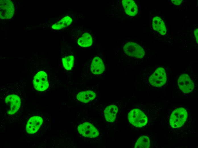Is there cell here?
I'll list each match as a JSON object with an SVG mask.
<instances>
[{"instance_id":"6","label":"cell","mask_w":198,"mask_h":148,"mask_svg":"<svg viewBox=\"0 0 198 148\" xmlns=\"http://www.w3.org/2000/svg\"><path fill=\"white\" fill-rule=\"evenodd\" d=\"M69 94L72 102L84 106L92 104L98 99V85H95L79 87L73 89Z\"/></svg>"},{"instance_id":"15","label":"cell","mask_w":198,"mask_h":148,"mask_svg":"<svg viewBox=\"0 0 198 148\" xmlns=\"http://www.w3.org/2000/svg\"><path fill=\"white\" fill-rule=\"evenodd\" d=\"M0 5V18L7 19L12 18L15 11L13 2L10 0H1Z\"/></svg>"},{"instance_id":"19","label":"cell","mask_w":198,"mask_h":148,"mask_svg":"<svg viewBox=\"0 0 198 148\" xmlns=\"http://www.w3.org/2000/svg\"><path fill=\"white\" fill-rule=\"evenodd\" d=\"M150 145V140L149 137L146 135L140 136L136 142L134 147L136 148H149Z\"/></svg>"},{"instance_id":"16","label":"cell","mask_w":198,"mask_h":148,"mask_svg":"<svg viewBox=\"0 0 198 148\" xmlns=\"http://www.w3.org/2000/svg\"><path fill=\"white\" fill-rule=\"evenodd\" d=\"M43 122L42 117L38 116L31 117L28 121L26 127V131L29 134L36 133L41 127Z\"/></svg>"},{"instance_id":"8","label":"cell","mask_w":198,"mask_h":148,"mask_svg":"<svg viewBox=\"0 0 198 148\" xmlns=\"http://www.w3.org/2000/svg\"><path fill=\"white\" fill-rule=\"evenodd\" d=\"M119 53L121 58L125 62H129L133 59H141L146 54L145 49L136 42L125 40L119 46Z\"/></svg>"},{"instance_id":"1","label":"cell","mask_w":198,"mask_h":148,"mask_svg":"<svg viewBox=\"0 0 198 148\" xmlns=\"http://www.w3.org/2000/svg\"><path fill=\"white\" fill-rule=\"evenodd\" d=\"M26 85L23 79L0 85V114L3 124L17 122L21 119L26 104Z\"/></svg>"},{"instance_id":"18","label":"cell","mask_w":198,"mask_h":148,"mask_svg":"<svg viewBox=\"0 0 198 148\" xmlns=\"http://www.w3.org/2000/svg\"><path fill=\"white\" fill-rule=\"evenodd\" d=\"M152 26L153 29L162 35L166 32V29L163 20L160 17H155L153 19Z\"/></svg>"},{"instance_id":"20","label":"cell","mask_w":198,"mask_h":148,"mask_svg":"<svg viewBox=\"0 0 198 148\" xmlns=\"http://www.w3.org/2000/svg\"><path fill=\"white\" fill-rule=\"evenodd\" d=\"M172 2L176 5H179L182 3V1L181 0H172Z\"/></svg>"},{"instance_id":"9","label":"cell","mask_w":198,"mask_h":148,"mask_svg":"<svg viewBox=\"0 0 198 148\" xmlns=\"http://www.w3.org/2000/svg\"><path fill=\"white\" fill-rule=\"evenodd\" d=\"M60 47L59 67L65 73L71 72L75 67L76 61L73 48L64 38L62 40Z\"/></svg>"},{"instance_id":"5","label":"cell","mask_w":198,"mask_h":148,"mask_svg":"<svg viewBox=\"0 0 198 148\" xmlns=\"http://www.w3.org/2000/svg\"><path fill=\"white\" fill-rule=\"evenodd\" d=\"M172 71L169 67L159 65L148 67L142 69L141 79L145 83L156 87L165 85L172 79Z\"/></svg>"},{"instance_id":"12","label":"cell","mask_w":198,"mask_h":148,"mask_svg":"<svg viewBox=\"0 0 198 148\" xmlns=\"http://www.w3.org/2000/svg\"><path fill=\"white\" fill-rule=\"evenodd\" d=\"M127 117L130 124L137 127H142L145 126L148 122L146 115L142 110L138 108L131 110L128 113Z\"/></svg>"},{"instance_id":"10","label":"cell","mask_w":198,"mask_h":148,"mask_svg":"<svg viewBox=\"0 0 198 148\" xmlns=\"http://www.w3.org/2000/svg\"><path fill=\"white\" fill-rule=\"evenodd\" d=\"M111 12L114 13L119 19L126 20L135 16L138 9L137 5L132 0L116 1L112 6Z\"/></svg>"},{"instance_id":"2","label":"cell","mask_w":198,"mask_h":148,"mask_svg":"<svg viewBox=\"0 0 198 148\" xmlns=\"http://www.w3.org/2000/svg\"><path fill=\"white\" fill-rule=\"evenodd\" d=\"M29 62L26 65L27 74L37 91L45 92L58 81L57 70L48 58L36 53Z\"/></svg>"},{"instance_id":"3","label":"cell","mask_w":198,"mask_h":148,"mask_svg":"<svg viewBox=\"0 0 198 148\" xmlns=\"http://www.w3.org/2000/svg\"><path fill=\"white\" fill-rule=\"evenodd\" d=\"M72 39L77 47L82 50H88L95 46L96 37L94 31L83 25H75L63 32Z\"/></svg>"},{"instance_id":"4","label":"cell","mask_w":198,"mask_h":148,"mask_svg":"<svg viewBox=\"0 0 198 148\" xmlns=\"http://www.w3.org/2000/svg\"><path fill=\"white\" fill-rule=\"evenodd\" d=\"M85 16L70 7L67 8L65 11L55 17L46 22V27L54 32H62L75 25L79 21L83 20Z\"/></svg>"},{"instance_id":"13","label":"cell","mask_w":198,"mask_h":148,"mask_svg":"<svg viewBox=\"0 0 198 148\" xmlns=\"http://www.w3.org/2000/svg\"><path fill=\"white\" fill-rule=\"evenodd\" d=\"M187 117L186 110L183 107L178 108L174 110L170 118V126L173 128H178L182 126Z\"/></svg>"},{"instance_id":"7","label":"cell","mask_w":198,"mask_h":148,"mask_svg":"<svg viewBox=\"0 0 198 148\" xmlns=\"http://www.w3.org/2000/svg\"><path fill=\"white\" fill-rule=\"evenodd\" d=\"M106 67L104 55L102 53L97 52L84 65L81 78L86 80L101 76L105 74Z\"/></svg>"},{"instance_id":"11","label":"cell","mask_w":198,"mask_h":148,"mask_svg":"<svg viewBox=\"0 0 198 148\" xmlns=\"http://www.w3.org/2000/svg\"><path fill=\"white\" fill-rule=\"evenodd\" d=\"M176 79L178 87L182 92L187 94L192 92L197 79L192 69H184L177 76Z\"/></svg>"},{"instance_id":"17","label":"cell","mask_w":198,"mask_h":148,"mask_svg":"<svg viewBox=\"0 0 198 148\" xmlns=\"http://www.w3.org/2000/svg\"><path fill=\"white\" fill-rule=\"evenodd\" d=\"M118 111V108L116 105L111 104L107 106L104 112V116L106 121L113 122L116 120Z\"/></svg>"},{"instance_id":"21","label":"cell","mask_w":198,"mask_h":148,"mask_svg":"<svg viewBox=\"0 0 198 148\" xmlns=\"http://www.w3.org/2000/svg\"><path fill=\"white\" fill-rule=\"evenodd\" d=\"M194 35L196 41V42L198 44V29L197 28L195 29L194 32Z\"/></svg>"},{"instance_id":"14","label":"cell","mask_w":198,"mask_h":148,"mask_svg":"<svg viewBox=\"0 0 198 148\" xmlns=\"http://www.w3.org/2000/svg\"><path fill=\"white\" fill-rule=\"evenodd\" d=\"M77 130L81 135L85 137H96L100 134L96 127L91 123L87 122L80 124L78 126Z\"/></svg>"}]
</instances>
